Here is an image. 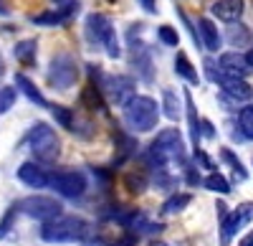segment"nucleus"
<instances>
[{
	"instance_id": "nucleus-31",
	"label": "nucleus",
	"mask_w": 253,
	"mask_h": 246,
	"mask_svg": "<svg viewBox=\"0 0 253 246\" xmlns=\"http://www.w3.org/2000/svg\"><path fill=\"white\" fill-rule=\"evenodd\" d=\"M157 38L162 41L165 46H180V33L172 26H160L157 28Z\"/></svg>"
},
{
	"instance_id": "nucleus-41",
	"label": "nucleus",
	"mask_w": 253,
	"mask_h": 246,
	"mask_svg": "<svg viewBox=\"0 0 253 246\" xmlns=\"http://www.w3.org/2000/svg\"><path fill=\"white\" fill-rule=\"evenodd\" d=\"M8 13V8H5V0H0V15H5Z\"/></svg>"
},
{
	"instance_id": "nucleus-9",
	"label": "nucleus",
	"mask_w": 253,
	"mask_h": 246,
	"mask_svg": "<svg viewBox=\"0 0 253 246\" xmlns=\"http://www.w3.org/2000/svg\"><path fill=\"white\" fill-rule=\"evenodd\" d=\"M48 186L63 198H79L86 191V175L79 170H58L48 175Z\"/></svg>"
},
{
	"instance_id": "nucleus-24",
	"label": "nucleus",
	"mask_w": 253,
	"mask_h": 246,
	"mask_svg": "<svg viewBox=\"0 0 253 246\" xmlns=\"http://www.w3.org/2000/svg\"><path fill=\"white\" fill-rule=\"evenodd\" d=\"M162 107H165V117H167V119H172V122L180 119L182 107H180V99H177V94H175L172 89H165V92H162Z\"/></svg>"
},
{
	"instance_id": "nucleus-2",
	"label": "nucleus",
	"mask_w": 253,
	"mask_h": 246,
	"mask_svg": "<svg viewBox=\"0 0 253 246\" xmlns=\"http://www.w3.org/2000/svg\"><path fill=\"white\" fill-rule=\"evenodd\" d=\"M91 226L79 216H58L41 229V239L48 244H66V241H86Z\"/></svg>"
},
{
	"instance_id": "nucleus-34",
	"label": "nucleus",
	"mask_w": 253,
	"mask_h": 246,
	"mask_svg": "<svg viewBox=\"0 0 253 246\" xmlns=\"http://www.w3.org/2000/svg\"><path fill=\"white\" fill-rule=\"evenodd\" d=\"M126 186H129V191L132 193H139V191H144V175H126Z\"/></svg>"
},
{
	"instance_id": "nucleus-32",
	"label": "nucleus",
	"mask_w": 253,
	"mask_h": 246,
	"mask_svg": "<svg viewBox=\"0 0 253 246\" xmlns=\"http://www.w3.org/2000/svg\"><path fill=\"white\" fill-rule=\"evenodd\" d=\"M15 216H18V206L13 203V206L5 211V216L0 218V239H5L8 234H10V229H13V221H15Z\"/></svg>"
},
{
	"instance_id": "nucleus-28",
	"label": "nucleus",
	"mask_w": 253,
	"mask_h": 246,
	"mask_svg": "<svg viewBox=\"0 0 253 246\" xmlns=\"http://www.w3.org/2000/svg\"><path fill=\"white\" fill-rule=\"evenodd\" d=\"M51 114H53V119L58 122L61 127H66V130H71V127H74V119H76V117H74V112H71L69 107H63V104H53V107H51Z\"/></svg>"
},
{
	"instance_id": "nucleus-11",
	"label": "nucleus",
	"mask_w": 253,
	"mask_h": 246,
	"mask_svg": "<svg viewBox=\"0 0 253 246\" xmlns=\"http://www.w3.org/2000/svg\"><path fill=\"white\" fill-rule=\"evenodd\" d=\"M79 8H81L79 0H69V3L58 5L56 10H43V13H38V15H31V23L46 26V28H51V26H63V23H69V20L79 13Z\"/></svg>"
},
{
	"instance_id": "nucleus-38",
	"label": "nucleus",
	"mask_w": 253,
	"mask_h": 246,
	"mask_svg": "<svg viewBox=\"0 0 253 246\" xmlns=\"http://www.w3.org/2000/svg\"><path fill=\"white\" fill-rule=\"evenodd\" d=\"M139 5L147 10V13H157V5H155V0H139Z\"/></svg>"
},
{
	"instance_id": "nucleus-37",
	"label": "nucleus",
	"mask_w": 253,
	"mask_h": 246,
	"mask_svg": "<svg viewBox=\"0 0 253 246\" xmlns=\"http://www.w3.org/2000/svg\"><path fill=\"white\" fill-rule=\"evenodd\" d=\"M114 246H137V236H134V234H126V236L119 239Z\"/></svg>"
},
{
	"instance_id": "nucleus-19",
	"label": "nucleus",
	"mask_w": 253,
	"mask_h": 246,
	"mask_svg": "<svg viewBox=\"0 0 253 246\" xmlns=\"http://www.w3.org/2000/svg\"><path fill=\"white\" fill-rule=\"evenodd\" d=\"M15 89H18V92H23V94L28 97L31 104H36V107H51V104H48V99L41 94V89L33 84V81H31L26 74H15Z\"/></svg>"
},
{
	"instance_id": "nucleus-5",
	"label": "nucleus",
	"mask_w": 253,
	"mask_h": 246,
	"mask_svg": "<svg viewBox=\"0 0 253 246\" xmlns=\"http://www.w3.org/2000/svg\"><path fill=\"white\" fill-rule=\"evenodd\" d=\"M26 140H28V148L38 162H56V157L61 152V142H58V135L53 132V127H48L46 122H36Z\"/></svg>"
},
{
	"instance_id": "nucleus-26",
	"label": "nucleus",
	"mask_w": 253,
	"mask_h": 246,
	"mask_svg": "<svg viewBox=\"0 0 253 246\" xmlns=\"http://www.w3.org/2000/svg\"><path fill=\"white\" fill-rule=\"evenodd\" d=\"M203 186L208 191H213V193H220V196H228L230 193V183L220 175V173H210L205 180H203Z\"/></svg>"
},
{
	"instance_id": "nucleus-14",
	"label": "nucleus",
	"mask_w": 253,
	"mask_h": 246,
	"mask_svg": "<svg viewBox=\"0 0 253 246\" xmlns=\"http://www.w3.org/2000/svg\"><path fill=\"white\" fill-rule=\"evenodd\" d=\"M18 180L23 183V186H28V188H46L48 186V173L41 168V165H36V162H23V165L18 168Z\"/></svg>"
},
{
	"instance_id": "nucleus-40",
	"label": "nucleus",
	"mask_w": 253,
	"mask_h": 246,
	"mask_svg": "<svg viewBox=\"0 0 253 246\" xmlns=\"http://www.w3.org/2000/svg\"><path fill=\"white\" fill-rule=\"evenodd\" d=\"M241 246H253V231H251V234H248V236L241 241Z\"/></svg>"
},
{
	"instance_id": "nucleus-1",
	"label": "nucleus",
	"mask_w": 253,
	"mask_h": 246,
	"mask_svg": "<svg viewBox=\"0 0 253 246\" xmlns=\"http://www.w3.org/2000/svg\"><path fill=\"white\" fill-rule=\"evenodd\" d=\"M144 160H147V165L155 168V170H162L167 162H172V160L185 162V142H182V135L175 127L157 132V137H155V142L150 145V150H147Z\"/></svg>"
},
{
	"instance_id": "nucleus-8",
	"label": "nucleus",
	"mask_w": 253,
	"mask_h": 246,
	"mask_svg": "<svg viewBox=\"0 0 253 246\" xmlns=\"http://www.w3.org/2000/svg\"><path fill=\"white\" fill-rule=\"evenodd\" d=\"M99 92L107 97L114 107H126L129 101L137 97V84L132 76H124V74H117V76H104Z\"/></svg>"
},
{
	"instance_id": "nucleus-30",
	"label": "nucleus",
	"mask_w": 253,
	"mask_h": 246,
	"mask_svg": "<svg viewBox=\"0 0 253 246\" xmlns=\"http://www.w3.org/2000/svg\"><path fill=\"white\" fill-rule=\"evenodd\" d=\"M220 157L228 162L230 168H233V175H236V180H246V178H248V173H246V170H243V165H241V160H238L233 152H230V150H220Z\"/></svg>"
},
{
	"instance_id": "nucleus-35",
	"label": "nucleus",
	"mask_w": 253,
	"mask_h": 246,
	"mask_svg": "<svg viewBox=\"0 0 253 246\" xmlns=\"http://www.w3.org/2000/svg\"><path fill=\"white\" fill-rule=\"evenodd\" d=\"M185 178H187V183H190V186H198V183H203L200 173H198L193 165H187V162H185Z\"/></svg>"
},
{
	"instance_id": "nucleus-22",
	"label": "nucleus",
	"mask_w": 253,
	"mask_h": 246,
	"mask_svg": "<svg viewBox=\"0 0 253 246\" xmlns=\"http://www.w3.org/2000/svg\"><path fill=\"white\" fill-rule=\"evenodd\" d=\"M175 74L182 76L185 81H190V84H200V76H198L195 66L190 64L187 53H182V51H177V56H175Z\"/></svg>"
},
{
	"instance_id": "nucleus-42",
	"label": "nucleus",
	"mask_w": 253,
	"mask_h": 246,
	"mask_svg": "<svg viewBox=\"0 0 253 246\" xmlns=\"http://www.w3.org/2000/svg\"><path fill=\"white\" fill-rule=\"evenodd\" d=\"M152 246H167V244H160V241H157V244H152Z\"/></svg>"
},
{
	"instance_id": "nucleus-6",
	"label": "nucleus",
	"mask_w": 253,
	"mask_h": 246,
	"mask_svg": "<svg viewBox=\"0 0 253 246\" xmlns=\"http://www.w3.org/2000/svg\"><path fill=\"white\" fill-rule=\"evenodd\" d=\"M46 76H48V84H51L53 89H61V92L71 89L76 81H79V64H76V58H74L71 53H58V56H53Z\"/></svg>"
},
{
	"instance_id": "nucleus-3",
	"label": "nucleus",
	"mask_w": 253,
	"mask_h": 246,
	"mask_svg": "<svg viewBox=\"0 0 253 246\" xmlns=\"http://www.w3.org/2000/svg\"><path fill=\"white\" fill-rule=\"evenodd\" d=\"M84 36L91 46H104L107 49L109 58H119L122 49H119V38L117 31L112 26V20L104 13H89L86 20H84Z\"/></svg>"
},
{
	"instance_id": "nucleus-7",
	"label": "nucleus",
	"mask_w": 253,
	"mask_h": 246,
	"mask_svg": "<svg viewBox=\"0 0 253 246\" xmlns=\"http://www.w3.org/2000/svg\"><path fill=\"white\" fill-rule=\"evenodd\" d=\"M15 206H18V213H26V216H31L36 221H43V223H48L63 213L61 200L48 198V196H28L23 200H18Z\"/></svg>"
},
{
	"instance_id": "nucleus-12",
	"label": "nucleus",
	"mask_w": 253,
	"mask_h": 246,
	"mask_svg": "<svg viewBox=\"0 0 253 246\" xmlns=\"http://www.w3.org/2000/svg\"><path fill=\"white\" fill-rule=\"evenodd\" d=\"M129 51H132L129 64L137 71V76L144 81V84H152L155 81V66H152V56H150V51H147V46L142 44V41L129 38Z\"/></svg>"
},
{
	"instance_id": "nucleus-36",
	"label": "nucleus",
	"mask_w": 253,
	"mask_h": 246,
	"mask_svg": "<svg viewBox=\"0 0 253 246\" xmlns=\"http://www.w3.org/2000/svg\"><path fill=\"white\" fill-rule=\"evenodd\" d=\"M195 160H200V162H203V165H205V168H210V170H213V173H215V162H213V160H210V157H208V155H205L203 150H195Z\"/></svg>"
},
{
	"instance_id": "nucleus-25",
	"label": "nucleus",
	"mask_w": 253,
	"mask_h": 246,
	"mask_svg": "<svg viewBox=\"0 0 253 246\" xmlns=\"http://www.w3.org/2000/svg\"><path fill=\"white\" fill-rule=\"evenodd\" d=\"M190 200H193V196L190 193H175L165 200V206H162V213L165 216H172V213H180L185 206H190Z\"/></svg>"
},
{
	"instance_id": "nucleus-39",
	"label": "nucleus",
	"mask_w": 253,
	"mask_h": 246,
	"mask_svg": "<svg viewBox=\"0 0 253 246\" xmlns=\"http://www.w3.org/2000/svg\"><path fill=\"white\" fill-rule=\"evenodd\" d=\"M243 58H246V66H248V69H253V49H251V51H248Z\"/></svg>"
},
{
	"instance_id": "nucleus-44",
	"label": "nucleus",
	"mask_w": 253,
	"mask_h": 246,
	"mask_svg": "<svg viewBox=\"0 0 253 246\" xmlns=\"http://www.w3.org/2000/svg\"><path fill=\"white\" fill-rule=\"evenodd\" d=\"M56 3H61V0H56Z\"/></svg>"
},
{
	"instance_id": "nucleus-29",
	"label": "nucleus",
	"mask_w": 253,
	"mask_h": 246,
	"mask_svg": "<svg viewBox=\"0 0 253 246\" xmlns=\"http://www.w3.org/2000/svg\"><path fill=\"white\" fill-rule=\"evenodd\" d=\"M15 99H18L15 87H0V114L10 112V107H15Z\"/></svg>"
},
{
	"instance_id": "nucleus-10",
	"label": "nucleus",
	"mask_w": 253,
	"mask_h": 246,
	"mask_svg": "<svg viewBox=\"0 0 253 246\" xmlns=\"http://www.w3.org/2000/svg\"><path fill=\"white\" fill-rule=\"evenodd\" d=\"M251 221H253V203H241L236 211L225 213L220 218V244L228 246L230 241H233V236Z\"/></svg>"
},
{
	"instance_id": "nucleus-18",
	"label": "nucleus",
	"mask_w": 253,
	"mask_h": 246,
	"mask_svg": "<svg viewBox=\"0 0 253 246\" xmlns=\"http://www.w3.org/2000/svg\"><path fill=\"white\" fill-rule=\"evenodd\" d=\"M198 38H200V44L208 51H218L220 44H223V38H220L218 28L213 26V20H210V18H200L198 20Z\"/></svg>"
},
{
	"instance_id": "nucleus-17",
	"label": "nucleus",
	"mask_w": 253,
	"mask_h": 246,
	"mask_svg": "<svg viewBox=\"0 0 253 246\" xmlns=\"http://www.w3.org/2000/svg\"><path fill=\"white\" fill-rule=\"evenodd\" d=\"M185 97V109H187V130H190V142H193V148L200 150V117H198V107L193 101V94L187 89L182 92Z\"/></svg>"
},
{
	"instance_id": "nucleus-4",
	"label": "nucleus",
	"mask_w": 253,
	"mask_h": 246,
	"mask_svg": "<svg viewBox=\"0 0 253 246\" xmlns=\"http://www.w3.org/2000/svg\"><path fill=\"white\" fill-rule=\"evenodd\" d=\"M160 107L152 97H134L129 104L124 107V122L134 132H150L157 127Z\"/></svg>"
},
{
	"instance_id": "nucleus-15",
	"label": "nucleus",
	"mask_w": 253,
	"mask_h": 246,
	"mask_svg": "<svg viewBox=\"0 0 253 246\" xmlns=\"http://www.w3.org/2000/svg\"><path fill=\"white\" fill-rule=\"evenodd\" d=\"M220 92L223 97H228L230 101H236V104H241V101H248L253 97V89L246 79H223L220 81Z\"/></svg>"
},
{
	"instance_id": "nucleus-33",
	"label": "nucleus",
	"mask_w": 253,
	"mask_h": 246,
	"mask_svg": "<svg viewBox=\"0 0 253 246\" xmlns=\"http://www.w3.org/2000/svg\"><path fill=\"white\" fill-rule=\"evenodd\" d=\"M203 66H205V74H208V79L213 81V84H220V81L225 79V76L220 74V69H218V64H215L213 58H205V64H203Z\"/></svg>"
},
{
	"instance_id": "nucleus-20",
	"label": "nucleus",
	"mask_w": 253,
	"mask_h": 246,
	"mask_svg": "<svg viewBox=\"0 0 253 246\" xmlns=\"http://www.w3.org/2000/svg\"><path fill=\"white\" fill-rule=\"evenodd\" d=\"M13 53H15V58H18V61H20V64H23V66H31V64H36L38 44H36L33 38H23V41H18V44H15Z\"/></svg>"
},
{
	"instance_id": "nucleus-23",
	"label": "nucleus",
	"mask_w": 253,
	"mask_h": 246,
	"mask_svg": "<svg viewBox=\"0 0 253 246\" xmlns=\"http://www.w3.org/2000/svg\"><path fill=\"white\" fill-rule=\"evenodd\" d=\"M81 104L86 109H91V112H101L104 109V94L94 84H89L86 89L81 92Z\"/></svg>"
},
{
	"instance_id": "nucleus-21",
	"label": "nucleus",
	"mask_w": 253,
	"mask_h": 246,
	"mask_svg": "<svg viewBox=\"0 0 253 246\" xmlns=\"http://www.w3.org/2000/svg\"><path fill=\"white\" fill-rule=\"evenodd\" d=\"M225 38H228V44H230V46L241 49V46H248V44H251L253 33H251L248 26H243V23H230L228 31H225Z\"/></svg>"
},
{
	"instance_id": "nucleus-13",
	"label": "nucleus",
	"mask_w": 253,
	"mask_h": 246,
	"mask_svg": "<svg viewBox=\"0 0 253 246\" xmlns=\"http://www.w3.org/2000/svg\"><path fill=\"white\" fill-rule=\"evenodd\" d=\"M218 69H220V74H223L225 79H246V74L251 71V69L246 66L243 53H238V51L220 53V58H218Z\"/></svg>"
},
{
	"instance_id": "nucleus-27",
	"label": "nucleus",
	"mask_w": 253,
	"mask_h": 246,
	"mask_svg": "<svg viewBox=\"0 0 253 246\" xmlns=\"http://www.w3.org/2000/svg\"><path fill=\"white\" fill-rule=\"evenodd\" d=\"M238 125H241L243 137H246V140H253V104L241 107V112H238Z\"/></svg>"
},
{
	"instance_id": "nucleus-16",
	"label": "nucleus",
	"mask_w": 253,
	"mask_h": 246,
	"mask_svg": "<svg viewBox=\"0 0 253 246\" xmlns=\"http://www.w3.org/2000/svg\"><path fill=\"white\" fill-rule=\"evenodd\" d=\"M210 10H213L215 18L225 20V23H238L246 5H243V0H215Z\"/></svg>"
},
{
	"instance_id": "nucleus-43",
	"label": "nucleus",
	"mask_w": 253,
	"mask_h": 246,
	"mask_svg": "<svg viewBox=\"0 0 253 246\" xmlns=\"http://www.w3.org/2000/svg\"><path fill=\"white\" fill-rule=\"evenodd\" d=\"M0 74H3V61H0Z\"/></svg>"
}]
</instances>
